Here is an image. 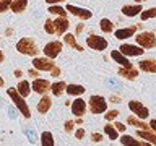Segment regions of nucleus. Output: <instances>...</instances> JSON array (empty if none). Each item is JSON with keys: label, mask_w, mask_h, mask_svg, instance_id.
I'll return each mask as SVG.
<instances>
[{"label": "nucleus", "mask_w": 156, "mask_h": 146, "mask_svg": "<svg viewBox=\"0 0 156 146\" xmlns=\"http://www.w3.org/2000/svg\"><path fill=\"white\" fill-rule=\"evenodd\" d=\"M7 94L12 97V101L15 102V106L20 109V112H21V114L26 117V119H29V117H31V110H29V107H28V104H26V101H24V97L20 94L16 89H13V88H10V89L7 91Z\"/></svg>", "instance_id": "nucleus-1"}, {"label": "nucleus", "mask_w": 156, "mask_h": 146, "mask_svg": "<svg viewBox=\"0 0 156 146\" xmlns=\"http://www.w3.org/2000/svg\"><path fill=\"white\" fill-rule=\"evenodd\" d=\"M16 50L23 55H36L39 49L31 37H23L16 42Z\"/></svg>", "instance_id": "nucleus-2"}, {"label": "nucleus", "mask_w": 156, "mask_h": 146, "mask_svg": "<svg viewBox=\"0 0 156 146\" xmlns=\"http://www.w3.org/2000/svg\"><path fill=\"white\" fill-rule=\"evenodd\" d=\"M135 41H136L138 46H141L143 49H153L156 46V36L153 33H150V31H143V33L136 34Z\"/></svg>", "instance_id": "nucleus-3"}, {"label": "nucleus", "mask_w": 156, "mask_h": 146, "mask_svg": "<svg viewBox=\"0 0 156 146\" xmlns=\"http://www.w3.org/2000/svg\"><path fill=\"white\" fill-rule=\"evenodd\" d=\"M88 104H90L91 114H102V112L107 110V102L102 96H91Z\"/></svg>", "instance_id": "nucleus-4"}, {"label": "nucleus", "mask_w": 156, "mask_h": 146, "mask_svg": "<svg viewBox=\"0 0 156 146\" xmlns=\"http://www.w3.org/2000/svg\"><path fill=\"white\" fill-rule=\"evenodd\" d=\"M86 44L88 47H91L93 50H104L107 47V41L101 36H96V34H90L86 37Z\"/></svg>", "instance_id": "nucleus-5"}, {"label": "nucleus", "mask_w": 156, "mask_h": 146, "mask_svg": "<svg viewBox=\"0 0 156 146\" xmlns=\"http://www.w3.org/2000/svg\"><path fill=\"white\" fill-rule=\"evenodd\" d=\"M42 50H44V55L54 60V58L62 52V42L60 41H52V42L46 44V47H44Z\"/></svg>", "instance_id": "nucleus-6"}, {"label": "nucleus", "mask_w": 156, "mask_h": 146, "mask_svg": "<svg viewBox=\"0 0 156 146\" xmlns=\"http://www.w3.org/2000/svg\"><path fill=\"white\" fill-rule=\"evenodd\" d=\"M129 109L133 112V114L138 117V119H141V120H145L146 117L150 115V110L146 109V107L141 104V102H138V101H130V102H129Z\"/></svg>", "instance_id": "nucleus-7"}, {"label": "nucleus", "mask_w": 156, "mask_h": 146, "mask_svg": "<svg viewBox=\"0 0 156 146\" xmlns=\"http://www.w3.org/2000/svg\"><path fill=\"white\" fill-rule=\"evenodd\" d=\"M54 65H55V63H54L52 58H49V57H46V58L36 57L33 60V67L36 68V70H39V71H51Z\"/></svg>", "instance_id": "nucleus-8"}, {"label": "nucleus", "mask_w": 156, "mask_h": 146, "mask_svg": "<svg viewBox=\"0 0 156 146\" xmlns=\"http://www.w3.org/2000/svg\"><path fill=\"white\" fill-rule=\"evenodd\" d=\"M119 50L124 54V55H130V57H138L145 52V49L141 46H133V44H122L119 47Z\"/></svg>", "instance_id": "nucleus-9"}, {"label": "nucleus", "mask_w": 156, "mask_h": 146, "mask_svg": "<svg viewBox=\"0 0 156 146\" xmlns=\"http://www.w3.org/2000/svg\"><path fill=\"white\" fill-rule=\"evenodd\" d=\"M65 10H67L68 13H72V15H75V16L81 18V19H88V18H91V15H93L90 10L80 8V7H75V5H67Z\"/></svg>", "instance_id": "nucleus-10"}, {"label": "nucleus", "mask_w": 156, "mask_h": 146, "mask_svg": "<svg viewBox=\"0 0 156 146\" xmlns=\"http://www.w3.org/2000/svg\"><path fill=\"white\" fill-rule=\"evenodd\" d=\"M31 88H33L34 92H37V94H46L47 91H51V83L47 80H37L36 78V80L33 81Z\"/></svg>", "instance_id": "nucleus-11"}, {"label": "nucleus", "mask_w": 156, "mask_h": 146, "mask_svg": "<svg viewBox=\"0 0 156 146\" xmlns=\"http://www.w3.org/2000/svg\"><path fill=\"white\" fill-rule=\"evenodd\" d=\"M111 57H112V60H114V62H117L119 65L125 67V68H132V67H133V65H132V62L127 58V55H124L120 50H112Z\"/></svg>", "instance_id": "nucleus-12"}, {"label": "nucleus", "mask_w": 156, "mask_h": 146, "mask_svg": "<svg viewBox=\"0 0 156 146\" xmlns=\"http://www.w3.org/2000/svg\"><path fill=\"white\" fill-rule=\"evenodd\" d=\"M54 26H55V33L57 34H65L70 23H68L67 16H58L57 19H54Z\"/></svg>", "instance_id": "nucleus-13"}, {"label": "nucleus", "mask_w": 156, "mask_h": 146, "mask_svg": "<svg viewBox=\"0 0 156 146\" xmlns=\"http://www.w3.org/2000/svg\"><path fill=\"white\" fill-rule=\"evenodd\" d=\"M85 110H86V102L83 101V99L78 97L76 101L72 102V114L75 115V117H81L83 114H85Z\"/></svg>", "instance_id": "nucleus-14"}, {"label": "nucleus", "mask_w": 156, "mask_h": 146, "mask_svg": "<svg viewBox=\"0 0 156 146\" xmlns=\"http://www.w3.org/2000/svg\"><path fill=\"white\" fill-rule=\"evenodd\" d=\"M51 106H52V99L49 96L44 94L42 99L39 101V104H37V112H39V114H47L49 109H51Z\"/></svg>", "instance_id": "nucleus-15"}, {"label": "nucleus", "mask_w": 156, "mask_h": 146, "mask_svg": "<svg viewBox=\"0 0 156 146\" xmlns=\"http://www.w3.org/2000/svg\"><path fill=\"white\" fill-rule=\"evenodd\" d=\"M141 5H125V7H122V13L125 15V16H136V15L141 13Z\"/></svg>", "instance_id": "nucleus-16"}, {"label": "nucleus", "mask_w": 156, "mask_h": 146, "mask_svg": "<svg viewBox=\"0 0 156 146\" xmlns=\"http://www.w3.org/2000/svg\"><path fill=\"white\" fill-rule=\"evenodd\" d=\"M136 135H138V138L146 140L150 144H156V131H154V133H151L150 130H141V128H138Z\"/></svg>", "instance_id": "nucleus-17"}, {"label": "nucleus", "mask_w": 156, "mask_h": 146, "mask_svg": "<svg viewBox=\"0 0 156 146\" xmlns=\"http://www.w3.org/2000/svg\"><path fill=\"white\" fill-rule=\"evenodd\" d=\"M127 123H129V125H133V127H136V128H141V130H151V127H150L148 123H145L143 120H140L136 115H135V117H133V115H132V117H127Z\"/></svg>", "instance_id": "nucleus-18"}, {"label": "nucleus", "mask_w": 156, "mask_h": 146, "mask_svg": "<svg viewBox=\"0 0 156 146\" xmlns=\"http://www.w3.org/2000/svg\"><path fill=\"white\" fill-rule=\"evenodd\" d=\"M136 31V26H130V28H122V29H117V31L114 33L117 39H127L130 36H133Z\"/></svg>", "instance_id": "nucleus-19"}, {"label": "nucleus", "mask_w": 156, "mask_h": 146, "mask_svg": "<svg viewBox=\"0 0 156 146\" xmlns=\"http://www.w3.org/2000/svg\"><path fill=\"white\" fill-rule=\"evenodd\" d=\"M65 91H67V94H70V96H81V94H85L86 88H83L81 85H67Z\"/></svg>", "instance_id": "nucleus-20"}, {"label": "nucleus", "mask_w": 156, "mask_h": 146, "mask_svg": "<svg viewBox=\"0 0 156 146\" xmlns=\"http://www.w3.org/2000/svg\"><path fill=\"white\" fill-rule=\"evenodd\" d=\"M119 141H120L124 146H130V144H133V146H146L145 141L133 140V138H132V136H129V135H122L120 138H119Z\"/></svg>", "instance_id": "nucleus-21"}, {"label": "nucleus", "mask_w": 156, "mask_h": 146, "mask_svg": "<svg viewBox=\"0 0 156 146\" xmlns=\"http://www.w3.org/2000/svg\"><path fill=\"white\" fill-rule=\"evenodd\" d=\"M140 70L143 71H148V73H156V60H141L140 62Z\"/></svg>", "instance_id": "nucleus-22"}, {"label": "nucleus", "mask_w": 156, "mask_h": 146, "mask_svg": "<svg viewBox=\"0 0 156 146\" xmlns=\"http://www.w3.org/2000/svg\"><path fill=\"white\" fill-rule=\"evenodd\" d=\"M26 5H28V0H13L12 5H10V10L15 13H21L26 10Z\"/></svg>", "instance_id": "nucleus-23"}, {"label": "nucleus", "mask_w": 156, "mask_h": 146, "mask_svg": "<svg viewBox=\"0 0 156 146\" xmlns=\"http://www.w3.org/2000/svg\"><path fill=\"white\" fill-rule=\"evenodd\" d=\"M119 75H120V76H124V78H127V80H135V78L138 76V71H136L133 67H132V68L122 67L120 70H119Z\"/></svg>", "instance_id": "nucleus-24"}, {"label": "nucleus", "mask_w": 156, "mask_h": 146, "mask_svg": "<svg viewBox=\"0 0 156 146\" xmlns=\"http://www.w3.org/2000/svg\"><path fill=\"white\" fill-rule=\"evenodd\" d=\"M63 41H65V44H68V46H70L72 49H75V50H78V52H81V50H83V47L75 41V36H73V34L65 33V36H63Z\"/></svg>", "instance_id": "nucleus-25"}, {"label": "nucleus", "mask_w": 156, "mask_h": 146, "mask_svg": "<svg viewBox=\"0 0 156 146\" xmlns=\"http://www.w3.org/2000/svg\"><path fill=\"white\" fill-rule=\"evenodd\" d=\"M31 89H33V88H31V85H29L28 81H20L18 86H16V91H18L23 97H28L29 92H31Z\"/></svg>", "instance_id": "nucleus-26"}, {"label": "nucleus", "mask_w": 156, "mask_h": 146, "mask_svg": "<svg viewBox=\"0 0 156 146\" xmlns=\"http://www.w3.org/2000/svg\"><path fill=\"white\" fill-rule=\"evenodd\" d=\"M65 81H57V83H54V85L51 86V91H52V94L54 96H62V92L65 91Z\"/></svg>", "instance_id": "nucleus-27"}, {"label": "nucleus", "mask_w": 156, "mask_h": 146, "mask_svg": "<svg viewBox=\"0 0 156 146\" xmlns=\"http://www.w3.org/2000/svg\"><path fill=\"white\" fill-rule=\"evenodd\" d=\"M41 144L42 146H54V136L51 131H42L41 135Z\"/></svg>", "instance_id": "nucleus-28"}, {"label": "nucleus", "mask_w": 156, "mask_h": 146, "mask_svg": "<svg viewBox=\"0 0 156 146\" xmlns=\"http://www.w3.org/2000/svg\"><path fill=\"white\" fill-rule=\"evenodd\" d=\"M99 28L104 33H112V31H114V23H112L111 19H107V18H102L99 21Z\"/></svg>", "instance_id": "nucleus-29"}, {"label": "nucleus", "mask_w": 156, "mask_h": 146, "mask_svg": "<svg viewBox=\"0 0 156 146\" xmlns=\"http://www.w3.org/2000/svg\"><path fill=\"white\" fill-rule=\"evenodd\" d=\"M104 131H106V135L109 136V140H112V141L119 140V138H117V128H115L114 125L106 123V125H104Z\"/></svg>", "instance_id": "nucleus-30"}, {"label": "nucleus", "mask_w": 156, "mask_h": 146, "mask_svg": "<svg viewBox=\"0 0 156 146\" xmlns=\"http://www.w3.org/2000/svg\"><path fill=\"white\" fill-rule=\"evenodd\" d=\"M49 12L54 13V15H57V16H67V10L62 8V7H58V5H55V3L49 7Z\"/></svg>", "instance_id": "nucleus-31"}, {"label": "nucleus", "mask_w": 156, "mask_h": 146, "mask_svg": "<svg viewBox=\"0 0 156 146\" xmlns=\"http://www.w3.org/2000/svg\"><path fill=\"white\" fill-rule=\"evenodd\" d=\"M140 16L143 21H146V19H150V18H154L156 16V8H148V10H143V12L140 13Z\"/></svg>", "instance_id": "nucleus-32"}, {"label": "nucleus", "mask_w": 156, "mask_h": 146, "mask_svg": "<svg viewBox=\"0 0 156 146\" xmlns=\"http://www.w3.org/2000/svg\"><path fill=\"white\" fill-rule=\"evenodd\" d=\"M44 29H46L47 34H54V33H55V26H54L52 19H46V23H44Z\"/></svg>", "instance_id": "nucleus-33"}, {"label": "nucleus", "mask_w": 156, "mask_h": 146, "mask_svg": "<svg viewBox=\"0 0 156 146\" xmlns=\"http://www.w3.org/2000/svg\"><path fill=\"white\" fill-rule=\"evenodd\" d=\"M13 0H0V13L7 12V10H10V5H12Z\"/></svg>", "instance_id": "nucleus-34"}, {"label": "nucleus", "mask_w": 156, "mask_h": 146, "mask_svg": "<svg viewBox=\"0 0 156 146\" xmlns=\"http://www.w3.org/2000/svg\"><path fill=\"white\" fill-rule=\"evenodd\" d=\"M73 125H75V122H73V120H67V122H65V125H63V128H65V131H67V133H70V131L73 130Z\"/></svg>", "instance_id": "nucleus-35"}, {"label": "nucleus", "mask_w": 156, "mask_h": 146, "mask_svg": "<svg viewBox=\"0 0 156 146\" xmlns=\"http://www.w3.org/2000/svg\"><path fill=\"white\" fill-rule=\"evenodd\" d=\"M117 115H119V112H117V110H109L106 114V119L107 120H114V119H117Z\"/></svg>", "instance_id": "nucleus-36"}, {"label": "nucleus", "mask_w": 156, "mask_h": 146, "mask_svg": "<svg viewBox=\"0 0 156 146\" xmlns=\"http://www.w3.org/2000/svg\"><path fill=\"white\" fill-rule=\"evenodd\" d=\"M91 140L94 141V143H99V141L102 140V135H101V133H93V135H91Z\"/></svg>", "instance_id": "nucleus-37"}, {"label": "nucleus", "mask_w": 156, "mask_h": 146, "mask_svg": "<svg viewBox=\"0 0 156 146\" xmlns=\"http://www.w3.org/2000/svg\"><path fill=\"white\" fill-rule=\"evenodd\" d=\"M75 136H76V140H83V136H85V130H83V128H78L76 133H75Z\"/></svg>", "instance_id": "nucleus-38"}, {"label": "nucleus", "mask_w": 156, "mask_h": 146, "mask_svg": "<svg viewBox=\"0 0 156 146\" xmlns=\"http://www.w3.org/2000/svg\"><path fill=\"white\" fill-rule=\"evenodd\" d=\"M51 75H52V76H58V75H60V68L54 65V67H52V70H51Z\"/></svg>", "instance_id": "nucleus-39"}, {"label": "nucleus", "mask_w": 156, "mask_h": 146, "mask_svg": "<svg viewBox=\"0 0 156 146\" xmlns=\"http://www.w3.org/2000/svg\"><path fill=\"white\" fill-rule=\"evenodd\" d=\"M114 127L117 128V131H122V133H124V131H125V128H127V127H125L124 123H120V122H117V123H115Z\"/></svg>", "instance_id": "nucleus-40"}, {"label": "nucleus", "mask_w": 156, "mask_h": 146, "mask_svg": "<svg viewBox=\"0 0 156 146\" xmlns=\"http://www.w3.org/2000/svg\"><path fill=\"white\" fill-rule=\"evenodd\" d=\"M28 73H29V75H31L33 78H36V76L39 75V70H36V68H34V70H29Z\"/></svg>", "instance_id": "nucleus-41"}, {"label": "nucleus", "mask_w": 156, "mask_h": 146, "mask_svg": "<svg viewBox=\"0 0 156 146\" xmlns=\"http://www.w3.org/2000/svg\"><path fill=\"white\" fill-rule=\"evenodd\" d=\"M150 127H151V130H153V131H156V119H153L150 122Z\"/></svg>", "instance_id": "nucleus-42"}, {"label": "nucleus", "mask_w": 156, "mask_h": 146, "mask_svg": "<svg viewBox=\"0 0 156 146\" xmlns=\"http://www.w3.org/2000/svg\"><path fill=\"white\" fill-rule=\"evenodd\" d=\"M49 5H54V3H60V2H65V0H46Z\"/></svg>", "instance_id": "nucleus-43"}, {"label": "nucleus", "mask_w": 156, "mask_h": 146, "mask_svg": "<svg viewBox=\"0 0 156 146\" xmlns=\"http://www.w3.org/2000/svg\"><path fill=\"white\" fill-rule=\"evenodd\" d=\"M111 102H115V104H119V102H120V97H117V96H112V97H111Z\"/></svg>", "instance_id": "nucleus-44"}, {"label": "nucleus", "mask_w": 156, "mask_h": 146, "mask_svg": "<svg viewBox=\"0 0 156 146\" xmlns=\"http://www.w3.org/2000/svg\"><path fill=\"white\" fill-rule=\"evenodd\" d=\"M75 31H76V34H78V33H81V31H83V24H78Z\"/></svg>", "instance_id": "nucleus-45"}, {"label": "nucleus", "mask_w": 156, "mask_h": 146, "mask_svg": "<svg viewBox=\"0 0 156 146\" xmlns=\"http://www.w3.org/2000/svg\"><path fill=\"white\" fill-rule=\"evenodd\" d=\"M21 75H23V73H21V70H15V76H16V78H20Z\"/></svg>", "instance_id": "nucleus-46"}, {"label": "nucleus", "mask_w": 156, "mask_h": 146, "mask_svg": "<svg viewBox=\"0 0 156 146\" xmlns=\"http://www.w3.org/2000/svg\"><path fill=\"white\" fill-rule=\"evenodd\" d=\"M76 125H81L83 123V120H81V117H76V122H75Z\"/></svg>", "instance_id": "nucleus-47"}, {"label": "nucleus", "mask_w": 156, "mask_h": 146, "mask_svg": "<svg viewBox=\"0 0 156 146\" xmlns=\"http://www.w3.org/2000/svg\"><path fill=\"white\" fill-rule=\"evenodd\" d=\"M3 60H5V55H3V52H2V50H0V63H2Z\"/></svg>", "instance_id": "nucleus-48"}, {"label": "nucleus", "mask_w": 156, "mask_h": 146, "mask_svg": "<svg viewBox=\"0 0 156 146\" xmlns=\"http://www.w3.org/2000/svg\"><path fill=\"white\" fill-rule=\"evenodd\" d=\"M0 86H3V78L0 76Z\"/></svg>", "instance_id": "nucleus-49"}, {"label": "nucleus", "mask_w": 156, "mask_h": 146, "mask_svg": "<svg viewBox=\"0 0 156 146\" xmlns=\"http://www.w3.org/2000/svg\"><path fill=\"white\" fill-rule=\"evenodd\" d=\"M135 2H146V0H135Z\"/></svg>", "instance_id": "nucleus-50"}]
</instances>
